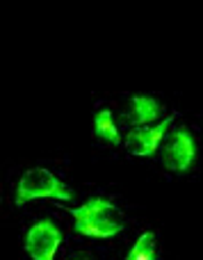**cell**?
<instances>
[{"instance_id":"cell-7","label":"cell","mask_w":203,"mask_h":260,"mask_svg":"<svg viewBox=\"0 0 203 260\" xmlns=\"http://www.w3.org/2000/svg\"><path fill=\"white\" fill-rule=\"evenodd\" d=\"M94 130H96V135H98L100 139H105L108 144H114V146H117V144L121 142L119 130H117V126H114V119H112V114H110L108 110H100V112L96 114Z\"/></svg>"},{"instance_id":"cell-8","label":"cell","mask_w":203,"mask_h":260,"mask_svg":"<svg viewBox=\"0 0 203 260\" xmlns=\"http://www.w3.org/2000/svg\"><path fill=\"white\" fill-rule=\"evenodd\" d=\"M155 258V235L151 231L142 233L137 238V242L132 244L130 253H128L126 260H153Z\"/></svg>"},{"instance_id":"cell-3","label":"cell","mask_w":203,"mask_h":260,"mask_svg":"<svg viewBox=\"0 0 203 260\" xmlns=\"http://www.w3.org/2000/svg\"><path fill=\"white\" fill-rule=\"evenodd\" d=\"M59 244H62V231L50 219L37 221L25 235V251L32 260H55Z\"/></svg>"},{"instance_id":"cell-1","label":"cell","mask_w":203,"mask_h":260,"mask_svg":"<svg viewBox=\"0 0 203 260\" xmlns=\"http://www.w3.org/2000/svg\"><path fill=\"white\" fill-rule=\"evenodd\" d=\"M73 221H76V231L87 238H114L123 231V219L121 210L108 199L94 197L80 208H71Z\"/></svg>"},{"instance_id":"cell-2","label":"cell","mask_w":203,"mask_h":260,"mask_svg":"<svg viewBox=\"0 0 203 260\" xmlns=\"http://www.w3.org/2000/svg\"><path fill=\"white\" fill-rule=\"evenodd\" d=\"M73 192L69 185H64L53 171L44 169V167H32L21 176L16 185V206H25L27 201H37V199H62L69 201Z\"/></svg>"},{"instance_id":"cell-5","label":"cell","mask_w":203,"mask_h":260,"mask_svg":"<svg viewBox=\"0 0 203 260\" xmlns=\"http://www.w3.org/2000/svg\"><path fill=\"white\" fill-rule=\"evenodd\" d=\"M172 121H174V117H167L164 121H160L158 126H153V128H137V130H132V133L126 137L128 153H132V155H137V157L153 155V153L158 151L160 142L164 139V135H167Z\"/></svg>"},{"instance_id":"cell-6","label":"cell","mask_w":203,"mask_h":260,"mask_svg":"<svg viewBox=\"0 0 203 260\" xmlns=\"http://www.w3.org/2000/svg\"><path fill=\"white\" fill-rule=\"evenodd\" d=\"M160 117V105L151 96H132L130 101V112H128V121L132 126L146 128V123L155 121Z\"/></svg>"},{"instance_id":"cell-4","label":"cell","mask_w":203,"mask_h":260,"mask_svg":"<svg viewBox=\"0 0 203 260\" xmlns=\"http://www.w3.org/2000/svg\"><path fill=\"white\" fill-rule=\"evenodd\" d=\"M194 157H196L194 137H192V135L187 133L185 128L176 130V133L172 135V139L167 142L164 151H162L164 167H167L169 171H176V174H181V171L190 169L192 162H194Z\"/></svg>"}]
</instances>
